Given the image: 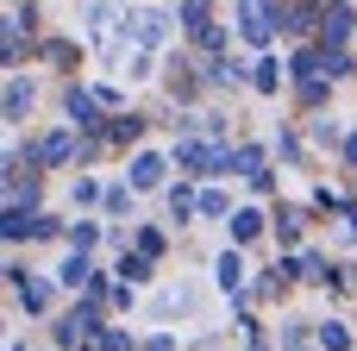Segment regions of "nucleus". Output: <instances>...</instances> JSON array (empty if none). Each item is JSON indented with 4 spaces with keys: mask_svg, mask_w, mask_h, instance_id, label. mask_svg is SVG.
<instances>
[{
    "mask_svg": "<svg viewBox=\"0 0 357 351\" xmlns=\"http://www.w3.org/2000/svg\"><path fill=\"white\" fill-rule=\"evenodd\" d=\"M63 107H69V119H82V126H94V100H88L82 88H69V94H63Z\"/></svg>",
    "mask_w": 357,
    "mask_h": 351,
    "instance_id": "423d86ee",
    "label": "nucleus"
},
{
    "mask_svg": "<svg viewBox=\"0 0 357 351\" xmlns=\"http://www.w3.org/2000/svg\"><path fill=\"white\" fill-rule=\"evenodd\" d=\"M289 351H307V339H301V327H289Z\"/></svg>",
    "mask_w": 357,
    "mask_h": 351,
    "instance_id": "2eb2a0df",
    "label": "nucleus"
},
{
    "mask_svg": "<svg viewBox=\"0 0 357 351\" xmlns=\"http://www.w3.org/2000/svg\"><path fill=\"white\" fill-rule=\"evenodd\" d=\"M238 19H245V38H251V44H264V31H270V25H264V0H245V6H238Z\"/></svg>",
    "mask_w": 357,
    "mask_h": 351,
    "instance_id": "f257e3e1",
    "label": "nucleus"
},
{
    "mask_svg": "<svg viewBox=\"0 0 357 351\" xmlns=\"http://www.w3.org/2000/svg\"><path fill=\"white\" fill-rule=\"evenodd\" d=\"M56 283H69V289L94 283V276H88V257H82V251H69V257H63V270H56Z\"/></svg>",
    "mask_w": 357,
    "mask_h": 351,
    "instance_id": "f03ea898",
    "label": "nucleus"
},
{
    "mask_svg": "<svg viewBox=\"0 0 357 351\" xmlns=\"http://www.w3.org/2000/svg\"><path fill=\"white\" fill-rule=\"evenodd\" d=\"M132 182H138V188H157V182H163V157H138V163H132Z\"/></svg>",
    "mask_w": 357,
    "mask_h": 351,
    "instance_id": "7ed1b4c3",
    "label": "nucleus"
},
{
    "mask_svg": "<svg viewBox=\"0 0 357 351\" xmlns=\"http://www.w3.org/2000/svg\"><path fill=\"white\" fill-rule=\"evenodd\" d=\"M107 138H119V144H126V138H138V119H113V126H107Z\"/></svg>",
    "mask_w": 357,
    "mask_h": 351,
    "instance_id": "f8f14e48",
    "label": "nucleus"
},
{
    "mask_svg": "<svg viewBox=\"0 0 357 351\" xmlns=\"http://www.w3.org/2000/svg\"><path fill=\"white\" fill-rule=\"evenodd\" d=\"M257 232H264V220H257V214H251V207H245V214H238V220H232V239H238V245H245V239H257Z\"/></svg>",
    "mask_w": 357,
    "mask_h": 351,
    "instance_id": "6e6552de",
    "label": "nucleus"
},
{
    "mask_svg": "<svg viewBox=\"0 0 357 351\" xmlns=\"http://www.w3.org/2000/svg\"><path fill=\"white\" fill-rule=\"evenodd\" d=\"M182 13H188V19L201 25V19H207V0H182Z\"/></svg>",
    "mask_w": 357,
    "mask_h": 351,
    "instance_id": "4468645a",
    "label": "nucleus"
},
{
    "mask_svg": "<svg viewBox=\"0 0 357 351\" xmlns=\"http://www.w3.org/2000/svg\"><path fill=\"white\" fill-rule=\"evenodd\" d=\"M119 276L126 283H144V257H119Z\"/></svg>",
    "mask_w": 357,
    "mask_h": 351,
    "instance_id": "ddd939ff",
    "label": "nucleus"
},
{
    "mask_svg": "<svg viewBox=\"0 0 357 351\" xmlns=\"http://www.w3.org/2000/svg\"><path fill=\"white\" fill-rule=\"evenodd\" d=\"M320 345H326V351H345L351 339H345V327H333V320H326V327H320Z\"/></svg>",
    "mask_w": 357,
    "mask_h": 351,
    "instance_id": "1a4fd4ad",
    "label": "nucleus"
},
{
    "mask_svg": "<svg viewBox=\"0 0 357 351\" xmlns=\"http://www.w3.org/2000/svg\"><path fill=\"white\" fill-rule=\"evenodd\" d=\"M94 345L100 351H132V339H126V333H94Z\"/></svg>",
    "mask_w": 357,
    "mask_h": 351,
    "instance_id": "9b49d317",
    "label": "nucleus"
},
{
    "mask_svg": "<svg viewBox=\"0 0 357 351\" xmlns=\"http://www.w3.org/2000/svg\"><path fill=\"white\" fill-rule=\"evenodd\" d=\"M276 82H282V69H276V63H257V88H264V94H276Z\"/></svg>",
    "mask_w": 357,
    "mask_h": 351,
    "instance_id": "9d476101",
    "label": "nucleus"
},
{
    "mask_svg": "<svg viewBox=\"0 0 357 351\" xmlns=\"http://www.w3.org/2000/svg\"><path fill=\"white\" fill-rule=\"evenodd\" d=\"M345 157H351V163H357V132H351V138H345Z\"/></svg>",
    "mask_w": 357,
    "mask_h": 351,
    "instance_id": "dca6fc26",
    "label": "nucleus"
},
{
    "mask_svg": "<svg viewBox=\"0 0 357 351\" xmlns=\"http://www.w3.org/2000/svg\"><path fill=\"white\" fill-rule=\"evenodd\" d=\"M138 38H144V44H163V38H169V19H163V13H144V19H138Z\"/></svg>",
    "mask_w": 357,
    "mask_h": 351,
    "instance_id": "39448f33",
    "label": "nucleus"
},
{
    "mask_svg": "<svg viewBox=\"0 0 357 351\" xmlns=\"http://www.w3.org/2000/svg\"><path fill=\"white\" fill-rule=\"evenodd\" d=\"M213 276H220V289H238V276H245V264H238V251H220V264H213Z\"/></svg>",
    "mask_w": 357,
    "mask_h": 351,
    "instance_id": "20e7f679",
    "label": "nucleus"
},
{
    "mask_svg": "<svg viewBox=\"0 0 357 351\" xmlns=\"http://www.w3.org/2000/svg\"><path fill=\"white\" fill-rule=\"evenodd\" d=\"M25 107H31V88H25V82H13V88H6V119H19Z\"/></svg>",
    "mask_w": 357,
    "mask_h": 351,
    "instance_id": "0eeeda50",
    "label": "nucleus"
}]
</instances>
